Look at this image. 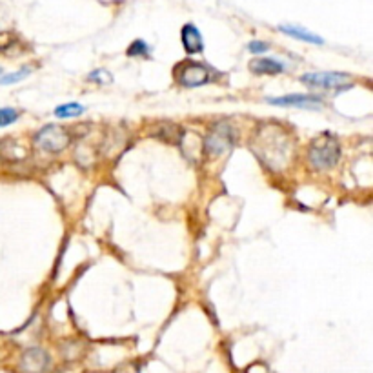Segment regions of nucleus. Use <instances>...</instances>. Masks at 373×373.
I'll return each mask as SVG.
<instances>
[{
	"mask_svg": "<svg viewBox=\"0 0 373 373\" xmlns=\"http://www.w3.org/2000/svg\"><path fill=\"white\" fill-rule=\"evenodd\" d=\"M341 159V142L330 131L317 135L308 148V160L315 169H332Z\"/></svg>",
	"mask_w": 373,
	"mask_h": 373,
	"instance_id": "f257e3e1",
	"label": "nucleus"
},
{
	"mask_svg": "<svg viewBox=\"0 0 373 373\" xmlns=\"http://www.w3.org/2000/svg\"><path fill=\"white\" fill-rule=\"evenodd\" d=\"M235 144V131L228 122H217L210 129V134L204 140V149L208 157H219V155L230 151Z\"/></svg>",
	"mask_w": 373,
	"mask_h": 373,
	"instance_id": "f03ea898",
	"label": "nucleus"
},
{
	"mask_svg": "<svg viewBox=\"0 0 373 373\" xmlns=\"http://www.w3.org/2000/svg\"><path fill=\"white\" fill-rule=\"evenodd\" d=\"M35 142L39 148H42L47 153H61L72 142V137L66 129L61 126H46L35 135Z\"/></svg>",
	"mask_w": 373,
	"mask_h": 373,
	"instance_id": "7ed1b4c3",
	"label": "nucleus"
},
{
	"mask_svg": "<svg viewBox=\"0 0 373 373\" xmlns=\"http://www.w3.org/2000/svg\"><path fill=\"white\" fill-rule=\"evenodd\" d=\"M352 77L348 73L341 72H313L304 73L301 82L308 87H317V89H341L350 84Z\"/></svg>",
	"mask_w": 373,
	"mask_h": 373,
	"instance_id": "20e7f679",
	"label": "nucleus"
},
{
	"mask_svg": "<svg viewBox=\"0 0 373 373\" xmlns=\"http://www.w3.org/2000/svg\"><path fill=\"white\" fill-rule=\"evenodd\" d=\"M175 78H177L180 86L184 87L204 86L206 82H210V70L204 64H199V62L186 61L177 66Z\"/></svg>",
	"mask_w": 373,
	"mask_h": 373,
	"instance_id": "39448f33",
	"label": "nucleus"
},
{
	"mask_svg": "<svg viewBox=\"0 0 373 373\" xmlns=\"http://www.w3.org/2000/svg\"><path fill=\"white\" fill-rule=\"evenodd\" d=\"M52 364V357L46 350L39 346L28 348L26 352L21 355L19 368L22 373H46Z\"/></svg>",
	"mask_w": 373,
	"mask_h": 373,
	"instance_id": "423d86ee",
	"label": "nucleus"
},
{
	"mask_svg": "<svg viewBox=\"0 0 373 373\" xmlns=\"http://www.w3.org/2000/svg\"><path fill=\"white\" fill-rule=\"evenodd\" d=\"M268 104L279 107H301V109H321L324 100L317 95H306V93H290L284 97L266 98Z\"/></svg>",
	"mask_w": 373,
	"mask_h": 373,
	"instance_id": "0eeeda50",
	"label": "nucleus"
},
{
	"mask_svg": "<svg viewBox=\"0 0 373 373\" xmlns=\"http://www.w3.org/2000/svg\"><path fill=\"white\" fill-rule=\"evenodd\" d=\"M180 41L184 46L188 55H195L204 50V41H202V33L195 24H184L180 30Z\"/></svg>",
	"mask_w": 373,
	"mask_h": 373,
	"instance_id": "6e6552de",
	"label": "nucleus"
},
{
	"mask_svg": "<svg viewBox=\"0 0 373 373\" xmlns=\"http://www.w3.org/2000/svg\"><path fill=\"white\" fill-rule=\"evenodd\" d=\"M279 31L284 33V35L292 36L295 41L301 42H308V44H317V46H322L324 44V39L319 35H315L313 31L306 30V28L302 26H293V24H281L279 26Z\"/></svg>",
	"mask_w": 373,
	"mask_h": 373,
	"instance_id": "1a4fd4ad",
	"label": "nucleus"
},
{
	"mask_svg": "<svg viewBox=\"0 0 373 373\" xmlns=\"http://www.w3.org/2000/svg\"><path fill=\"white\" fill-rule=\"evenodd\" d=\"M250 70L257 75H279L284 72V64L275 58H268V56H261V58H253L250 62Z\"/></svg>",
	"mask_w": 373,
	"mask_h": 373,
	"instance_id": "9d476101",
	"label": "nucleus"
},
{
	"mask_svg": "<svg viewBox=\"0 0 373 373\" xmlns=\"http://www.w3.org/2000/svg\"><path fill=\"white\" fill-rule=\"evenodd\" d=\"M182 135H184V131H182L179 126H175V124H169V122L159 124L157 129H155V137H159L160 140L169 142V144H179Z\"/></svg>",
	"mask_w": 373,
	"mask_h": 373,
	"instance_id": "9b49d317",
	"label": "nucleus"
},
{
	"mask_svg": "<svg viewBox=\"0 0 373 373\" xmlns=\"http://www.w3.org/2000/svg\"><path fill=\"white\" fill-rule=\"evenodd\" d=\"M84 111H86V107L82 106V104L67 103V104H61V106L55 107V117L73 118V117H78V115H82Z\"/></svg>",
	"mask_w": 373,
	"mask_h": 373,
	"instance_id": "f8f14e48",
	"label": "nucleus"
},
{
	"mask_svg": "<svg viewBox=\"0 0 373 373\" xmlns=\"http://www.w3.org/2000/svg\"><path fill=\"white\" fill-rule=\"evenodd\" d=\"M31 73V67H22L19 72L13 73H6L0 77V86H11V84H15V82H21L28 77Z\"/></svg>",
	"mask_w": 373,
	"mask_h": 373,
	"instance_id": "ddd939ff",
	"label": "nucleus"
},
{
	"mask_svg": "<svg viewBox=\"0 0 373 373\" xmlns=\"http://www.w3.org/2000/svg\"><path fill=\"white\" fill-rule=\"evenodd\" d=\"M21 117V113L17 111L15 107H0V128L15 124Z\"/></svg>",
	"mask_w": 373,
	"mask_h": 373,
	"instance_id": "4468645a",
	"label": "nucleus"
},
{
	"mask_svg": "<svg viewBox=\"0 0 373 373\" xmlns=\"http://www.w3.org/2000/svg\"><path fill=\"white\" fill-rule=\"evenodd\" d=\"M149 46L144 41L131 42V46L128 47V56H148Z\"/></svg>",
	"mask_w": 373,
	"mask_h": 373,
	"instance_id": "2eb2a0df",
	"label": "nucleus"
},
{
	"mask_svg": "<svg viewBox=\"0 0 373 373\" xmlns=\"http://www.w3.org/2000/svg\"><path fill=\"white\" fill-rule=\"evenodd\" d=\"M248 50H250V53H253V55H261V53H266L268 50H270V44L262 41H253L248 44Z\"/></svg>",
	"mask_w": 373,
	"mask_h": 373,
	"instance_id": "dca6fc26",
	"label": "nucleus"
},
{
	"mask_svg": "<svg viewBox=\"0 0 373 373\" xmlns=\"http://www.w3.org/2000/svg\"><path fill=\"white\" fill-rule=\"evenodd\" d=\"M87 78H89V81L98 82V84H107V82L111 81V77L107 75L106 70H95V72L87 75Z\"/></svg>",
	"mask_w": 373,
	"mask_h": 373,
	"instance_id": "f3484780",
	"label": "nucleus"
},
{
	"mask_svg": "<svg viewBox=\"0 0 373 373\" xmlns=\"http://www.w3.org/2000/svg\"><path fill=\"white\" fill-rule=\"evenodd\" d=\"M2 75H4V72H2V67H0V77H2Z\"/></svg>",
	"mask_w": 373,
	"mask_h": 373,
	"instance_id": "a211bd4d",
	"label": "nucleus"
}]
</instances>
